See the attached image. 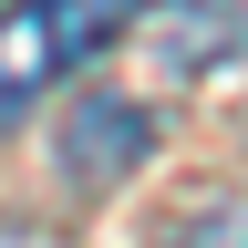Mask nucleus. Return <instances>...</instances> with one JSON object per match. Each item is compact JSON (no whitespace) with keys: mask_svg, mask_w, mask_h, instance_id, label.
I'll use <instances>...</instances> for the list:
<instances>
[{"mask_svg":"<svg viewBox=\"0 0 248 248\" xmlns=\"http://www.w3.org/2000/svg\"><path fill=\"white\" fill-rule=\"evenodd\" d=\"M124 21H135V0H21V11H0V135H11L73 62H93Z\"/></svg>","mask_w":248,"mask_h":248,"instance_id":"f257e3e1","label":"nucleus"},{"mask_svg":"<svg viewBox=\"0 0 248 248\" xmlns=\"http://www.w3.org/2000/svg\"><path fill=\"white\" fill-rule=\"evenodd\" d=\"M145 135H155V114H145V104L93 93V104L73 114V135H62V166H73L83 186H114V176H135V166H145Z\"/></svg>","mask_w":248,"mask_h":248,"instance_id":"f03ea898","label":"nucleus"},{"mask_svg":"<svg viewBox=\"0 0 248 248\" xmlns=\"http://www.w3.org/2000/svg\"><path fill=\"white\" fill-rule=\"evenodd\" d=\"M166 248H248V197H238V207H197V217H176Z\"/></svg>","mask_w":248,"mask_h":248,"instance_id":"7ed1b4c3","label":"nucleus"}]
</instances>
